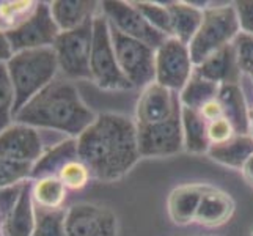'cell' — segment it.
Masks as SVG:
<instances>
[{"label":"cell","instance_id":"6da1fadb","mask_svg":"<svg viewBox=\"0 0 253 236\" xmlns=\"http://www.w3.org/2000/svg\"><path fill=\"white\" fill-rule=\"evenodd\" d=\"M79 157L99 181H115L140 159L137 125L118 113H101L77 137Z\"/></svg>","mask_w":253,"mask_h":236},{"label":"cell","instance_id":"7a4b0ae2","mask_svg":"<svg viewBox=\"0 0 253 236\" xmlns=\"http://www.w3.org/2000/svg\"><path fill=\"white\" fill-rule=\"evenodd\" d=\"M94 112L81 98L79 90L66 77L54 79L44 90L14 115V121L77 139L96 120Z\"/></svg>","mask_w":253,"mask_h":236},{"label":"cell","instance_id":"3957f363","mask_svg":"<svg viewBox=\"0 0 253 236\" xmlns=\"http://www.w3.org/2000/svg\"><path fill=\"white\" fill-rule=\"evenodd\" d=\"M6 68L14 87V115L60 73L52 47L16 52L6 62Z\"/></svg>","mask_w":253,"mask_h":236},{"label":"cell","instance_id":"277c9868","mask_svg":"<svg viewBox=\"0 0 253 236\" xmlns=\"http://www.w3.org/2000/svg\"><path fill=\"white\" fill-rule=\"evenodd\" d=\"M239 35L241 27L234 5L206 6L202 25L189 45L192 62L198 66L208 57L233 45Z\"/></svg>","mask_w":253,"mask_h":236},{"label":"cell","instance_id":"5b68a950","mask_svg":"<svg viewBox=\"0 0 253 236\" xmlns=\"http://www.w3.org/2000/svg\"><path fill=\"white\" fill-rule=\"evenodd\" d=\"M90 73L91 81L101 90H130L134 89L117 62L113 49L110 25L107 17L98 13L93 19V45L90 54Z\"/></svg>","mask_w":253,"mask_h":236},{"label":"cell","instance_id":"8992f818","mask_svg":"<svg viewBox=\"0 0 253 236\" xmlns=\"http://www.w3.org/2000/svg\"><path fill=\"white\" fill-rule=\"evenodd\" d=\"M93 45V21L84 24L74 30L60 32L54 46L58 71L63 77L86 79L91 81L90 73V54Z\"/></svg>","mask_w":253,"mask_h":236},{"label":"cell","instance_id":"52a82bcc","mask_svg":"<svg viewBox=\"0 0 253 236\" xmlns=\"http://www.w3.org/2000/svg\"><path fill=\"white\" fill-rule=\"evenodd\" d=\"M110 35L120 69L134 89H145L156 82V50L113 27Z\"/></svg>","mask_w":253,"mask_h":236},{"label":"cell","instance_id":"ba28073f","mask_svg":"<svg viewBox=\"0 0 253 236\" xmlns=\"http://www.w3.org/2000/svg\"><path fill=\"white\" fill-rule=\"evenodd\" d=\"M101 13L107 17L110 27L117 29L129 38L145 43L146 46L158 50L169 40L156 27L146 21V17L137 10L132 2H102Z\"/></svg>","mask_w":253,"mask_h":236},{"label":"cell","instance_id":"9c48e42d","mask_svg":"<svg viewBox=\"0 0 253 236\" xmlns=\"http://www.w3.org/2000/svg\"><path fill=\"white\" fill-rule=\"evenodd\" d=\"M195 71L190 49L176 38H169L156 50V82L171 92H181Z\"/></svg>","mask_w":253,"mask_h":236},{"label":"cell","instance_id":"30bf717a","mask_svg":"<svg viewBox=\"0 0 253 236\" xmlns=\"http://www.w3.org/2000/svg\"><path fill=\"white\" fill-rule=\"evenodd\" d=\"M11 49L16 52L52 47L60 35V29L52 17L47 2H38L37 10L19 27L5 32Z\"/></svg>","mask_w":253,"mask_h":236},{"label":"cell","instance_id":"8fae6325","mask_svg":"<svg viewBox=\"0 0 253 236\" xmlns=\"http://www.w3.org/2000/svg\"><path fill=\"white\" fill-rule=\"evenodd\" d=\"M66 236H117L118 219L112 209L94 203H77L66 209Z\"/></svg>","mask_w":253,"mask_h":236},{"label":"cell","instance_id":"7c38bea8","mask_svg":"<svg viewBox=\"0 0 253 236\" xmlns=\"http://www.w3.org/2000/svg\"><path fill=\"white\" fill-rule=\"evenodd\" d=\"M138 151L142 157H164L184 148L181 113L162 123L137 125Z\"/></svg>","mask_w":253,"mask_h":236},{"label":"cell","instance_id":"4fadbf2b","mask_svg":"<svg viewBox=\"0 0 253 236\" xmlns=\"http://www.w3.org/2000/svg\"><path fill=\"white\" fill-rule=\"evenodd\" d=\"M44 151L41 133L32 126L13 121L0 133V157L35 164Z\"/></svg>","mask_w":253,"mask_h":236},{"label":"cell","instance_id":"5bb4252c","mask_svg":"<svg viewBox=\"0 0 253 236\" xmlns=\"http://www.w3.org/2000/svg\"><path fill=\"white\" fill-rule=\"evenodd\" d=\"M178 113H181L179 96L158 82H153L145 87L138 98L135 118L137 125H154L176 117Z\"/></svg>","mask_w":253,"mask_h":236},{"label":"cell","instance_id":"9a60e30c","mask_svg":"<svg viewBox=\"0 0 253 236\" xmlns=\"http://www.w3.org/2000/svg\"><path fill=\"white\" fill-rule=\"evenodd\" d=\"M195 73L219 85L236 84L241 76V68L238 63L234 43L215 52L211 57H208L203 63L195 66Z\"/></svg>","mask_w":253,"mask_h":236},{"label":"cell","instance_id":"2e32d148","mask_svg":"<svg viewBox=\"0 0 253 236\" xmlns=\"http://www.w3.org/2000/svg\"><path fill=\"white\" fill-rule=\"evenodd\" d=\"M98 2L90 0H54L49 2V8L60 32L74 30L82 27L84 24L90 22L98 14Z\"/></svg>","mask_w":253,"mask_h":236},{"label":"cell","instance_id":"e0dca14e","mask_svg":"<svg viewBox=\"0 0 253 236\" xmlns=\"http://www.w3.org/2000/svg\"><path fill=\"white\" fill-rule=\"evenodd\" d=\"M234 213V202L233 198L219 189L206 186V190L200 202L198 211L195 216V222L214 229V227L225 225L231 219Z\"/></svg>","mask_w":253,"mask_h":236},{"label":"cell","instance_id":"ac0fdd59","mask_svg":"<svg viewBox=\"0 0 253 236\" xmlns=\"http://www.w3.org/2000/svg\"><path fill=\"white\" fill-rule=\"evenodd\" d=\"M37 209L32 198V181L22 185L21 194L8 214L0 236H32L35 229Z\"/></svg>","mask_w":253,"mask_h":236},{"label":"cell","instance_id":"d6986e66","mask_svg":"<svg viewBox=\"0 0 253 236\" xmlns=\"http://www.w3.org/2000/svg\"><path fill=\"white\" fill-rule=\"evenodd\" d=\"M205 190V185H182L173 189L167 202L169 216L173 224L187 225L195 222V216Z\"/></svg>","mask_w":253,"mask_h":236},{"label":"cell","instance_id":"ffe728a7","mask_svg":"<svg viewBox=\"0 0 253 236\" xmlns=\"http://www.w3.org/2000/svg\"><path fill=\"white\" fill-rule=\"evenodd\" d=\"M79 157L77 151V139L66 137L57 145L47 148L41 157L33 164L30 180H38L44 177H57L65 165Z\"/></svg>","mask_w":253,"mask_h":236},{"label":"cell","instance_id":"44dd1931","mask_svg":"<svg viewBox=\"0 0 253 236\" xmlns=\"http://www.w3.org/2000/svg\"><path fill=\"white\" fill-rule=\"evenodd\" d=\"M194 2H167L173 37L184 45H190L203 21V8Z\"/></svg>","mask_w":253,"mask_h":236},{"label":"cell","instance_id":"7402d4cb","mask_svg":"<svg viewBox=\"0 0 253 236\" xmlns=\"http://www.w3.org/2000/svg\"><path fill=\"white\" fill-rule=\"evenodd\" d=\"M208 154L215 162L231 169H242V165L253 154V136L252 134H236L219 145H211Z\"/></svg>","mask_w":253,"mask_h":236},{"label":"cell","instance_id":"603a6c76","mask_svg":"<svg viewBox=\"0 0 253 236\" xmlns=\"http://www.w3.org/2000/svg\"><path fill=\"white\" fill-rule=\"evenodd\" d=\"M219 101L223 107V117L230 120L236 134H250V118L247 113L246 99L236 84L220 85Z\"/></svg>","mask_w":253,"mask_h":236},{"label":"cell","instance_id":"cb8c5ba5","mask_svg":"<svg viewBox=\"0 0 253 236\" xmlns=\"http://www.w3.org/2000/svg\"><path fill=\"white\" fill-rule=\"evenodd\" d=\"M181 125L186 150L190 153H208L211 143L208 139V121L202 113L181 106Z\"/></svg>","mask_w":253,"mask_h":236},{"label":"cell","instance_id":"d4e9b609","mask_svg":"<svg viewBox=\"0 0 253 236\" xmlns=\"http://www.w3.org/2000/svg\"><path fill=\"white\" fill-rule=\"evenodd\" d=\"M30 181L35 206L42 209H63L68 189L58 177H44Z\"/></svg>","mask_w":253,"mask_h":236},{"label":"cell","instance_id":"484cf974","mask_svg":"<svg viewBox=\"0 0 253 236\" xmlns=\"http://www.w3.org/2000/svg\"><path fill=\"white\" fill-rule=\"evenodd\" d=\"M219 90H220L219 84L208 81V79L198 76L194 71L190 81L186 84L184 89L181 90L179 102H181V106L200 112L206 102L212 101L219 96Z\"/></svg>","mask_w":253,"mask_h":236},{"label":"cell","instance_id":"4316f807","mask_svg":"<svg viewBox=\"0 0 253 236\" xmlns=\"http://www.w3.org/2000/svg\"><path fill=\"white\" fill-rule=\"evenodd\" d=\"M38 2L33 0H2L0 2V29L10 32L27 21L37 10Z\"/></svg>","mask_w":253,"mask_h":236},{"label":"cell","instance_id":"83f0119b","mask_svg":"<svg viewBox=\"0 0 253 236\" xmlns=\"http://www.w3.org/2000/svg\"><path fill=\"white\" fill-rule=\"evenodd\" d=\"M35 229L32 236H66L65 217L66 209H42L37 208Z\"/></svg>","mask_w":253,"mask_h":236},{"label":"cell","instance_id":"f1b7e54d","mask_svg":"<svg viewBox=\"0 0 253 236\" xmlns=\"http://www.w3.org/2000/svg\"><path fill=\"white\" fill-rule=\"evenodd\" d=\"M14 121V87L6 63H0V133Z\"/></svg>","mask_w":253,"mask_h":236},{"label":"cell","instance_id":"f546056e","mask_svg":"<svg viewBox=\"0 0 253 236\" xmlns=\"http://www.w3.org/2000/svg\"><path fill=\"white\" fill-rule=\"evenodd\" d=\"M32 169L33 164L0 157V190L21 186L25 181H30Z\"/></svg>","mask_w":253,"mask_h":236},{"label":"cell","instance_id":"4dcf8cb0","mask_svg":"<svg viewBox=\"0 0 253 236\" xmlns=\"http://www.w3.org/2000/svg\"><path fill=\"white\" fill-rule=\"evenodd\" d=\"M57 177L60 178V181L63 183L68 190H82L84 188L88 186L90 180L93 178L90 169L86 167V164L81 157L69 161L65 167L60 170Z\"/></svg>","mask_w":253,"mask_h":236},{"label":"cell","instance_id":"1f68e13d","mask_svg":"<svg viewBox=\"0 0 253 236\" xmlns=\"http://www.w3.org/2000/svg\"><path fill=\"white\" fill-rule=\"evenodd\" d=\"M132 5L140 11L146 21L150 22L153 27H156L169 38L173 37L171 32V21L167 3H158V2H132Z\"/></svg>","mask_w":253,"mask_h":236},{"label":"cell","instance_id":"d6a6232c","mask_svg":"<svg viewBox=\"0 0 253 236\" xmlns=\"http://www.w3.org/2000/svg\"><path fill=\"white\" fill-rule=\"evenodd\" d=\"M241 71L253 74V37L241 33L234 41Z\"/></svg>","mask_w":253,"mask_h":236},{"label":"cell","instance_id":"836d02e7","mask_svg":"<svg viewBox=\"0 0 253 236\" xmlns=\"http://www.w3.org/2000/svg\"><path fill=\"white\" fill-rule=\"evenodd\" d=\"M234 136H236V131H234L233 125L230 123V120H226L225 117L208 123V139L211 145L223 143Z\"/></svg>","mask_w":253,"mask_h":236},{"label":"cell","instance_id":"e575fe53","mask_svg":"<svg viewBox=\"0 0 253 236\" xmlns=\"http://www.w3.org/2000/svg\"><path fill=\"white\" fill-rule=\"evenodd\" d=\"M21 189H22V185L0 190V233H2L3 224L6 221L8 214H10L14 203L17 202V198H19Z\"/></svg>","mask_w":253,"mask_h":236},{"label":"cell","instance_id":"d590c367","mask_svg":"<svg viewBox=\"0 0 253 236\" xmlns=\"http://www.w3.org/2000/svg\"><path fill=\"white\" fill-rule=\"evenodd\" d=\"M239 19V27L244 35L253 37V0H242L234 3Z\"/></svg>","mask_w":253,"mask_h":236},{"label":"cell","instance_id":"8d00e7d4","mask_svg":"<svg viewBox=\"0 0 253 236\" xmlns=\"http://www.w3.org/2000/svg\"><path fill=\"white\" fill-rule=\"evenodd\" d=\"M200 113H202V117L208 121V123H211V121H214V120L222 118L223 117V107H222L219 98L206 102L205 106L202 107V110H200Z\"/></svg>","mask_w":253,"mask_h":236},{"label":"cell","instance_id":"74e56055","mask_svg":"<svg viewBox=\"0 0 253 236\" xmlns=\"http://www.w3.org/2000/svg\"><path fill=\"white\" fill-rule=\"evenodd\" d=\"M13 54L14 52L11 49L10 41L6 38V33L0 29V63H6L13 57Z\"/></svg>","mask_w":253,"mask_h":236},{"label":"cell","instance_id":"f35d334b","mask_svg":"<svg viewBox=\"0 0 253 236\" xmlns=\"http://www.w3.org/2000/svg\"><path fill=\"white\" fill-rule=\"evenodd\" d=\"M241 172H242V177H244V180H246L249 185H252L253 186V154L249 157V159L246 161V164L242 165V169H241Z\"/></svg>","mask_w":253,"mask_h":236},{"label":"cell","instance_id":"ab89813d","mask_svg":"<svg viewBox=\"0 0 253 236\" xmlns=\"http://www.w3.org/2000/svg\"><path fill=\"white\" fill-rule=\"evenodd\" d=\"M250 129H252V136H253V113H252V118H250Z\"/></svg>","mask_w":253,"mask_h":236},{"label":"cell","instance_id":"60d3db41","mask_svg":"<svg viewBox=\"0 0 253 236\" xmlns=\"http://www.w3.org/2000/svg\"><path fill=\"white\" fill-rule=\"evenodd\" d=\"M250 76H252V81H253V74H250Z\"/></svg>","mask_w":253,"mask_h":236}]
</instances>
